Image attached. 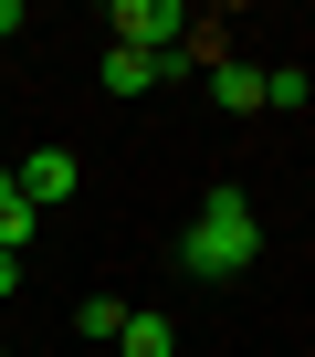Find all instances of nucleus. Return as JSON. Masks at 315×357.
<instances>
[{
  "label": "nucleus",
  "instance_id": "obj_7",
  "mask_svg": "<svg viewBox=\"0 0 315 357\" xmlns=\"http://www.w3.org/2000/svg\"><path fill=\"white\" fill-rule=\"evenodd\" d=\"M32 221H43V211H32V200H22V190H0V252H11V263H22V252H32Z\"/></svg>",
  "mask_w": 315,
  "mask_h": 357
},
{
  "label": "nucleus",
  "instance_id": "obj_9",
  "mask_svg": "<svg viewBox=\"0 0 315 357\" xmlns=\"http://www.w3.org/2000/svg\"><path fill=\"white\" fill-rule=\"evenodd\" d=\"M74 326H84V336H116V326H126V305H116V294H84V305H74Z\"/></svg>",
  "mask_w": 315,
  "mask_h": 357
},
{
  "label": "nucleus",
  "instance_id": "obj_8",
  "mask_svg": "<svg viewBox=\"0 0 315 357\" xmlns=\"http://www.w3.org/2000/svg\"><path fill=\"white\" fill-rule=\"evenodd\" d=\"M305 95H315V84H305V63H284V74H263V105H284V116H305Z\"/></svg>",
  "mask_w": 315,
  "mask_h": 357
},
{
  "label": "nucleus",
  "instance_id": "obj_10",
  "mask_svg": "<svg viewBox=\"0 0 315 357\" xmlns=\"http://www.w3.org/2000/svg\"><path fill=\"white\" fill-rule=\"evenodd\" d=\"M11 32H22V0H0V43H11Z\"/></svg>",
  "mask_w": 315,
  "mask_h": 357
},
{
  "label": "nucleus",
  "instance_id": "obj_5",
  "mask_svg": "<svg viewBox=\"0 0 315 357\" xmlns=\"http://www.w3.org/2000/svg\"><path fill=\"white\" fill-rule=\"evenodd\" d=\"M116 347H126V357H179V326H169V315H126Z\"/></svg>",
  "mask_w": 315,
  "mask_h": 357
},
{
  "label": "nucleus",
  "instance_id": "obj_3",
  "mask_svg": "<svg viewBox=\"0 0 315 357\" xmlns=\"http://www.w3.org/2000/svg\"><path fill=\"white\" fill-rule=\"evenodd\" d=\"M74 178H84V168H74V147H32V158L11 168V190L43 211V200H74Z\"/></svg>",
  "mask_w": 315,
  "mask_h": 357
},
{
  "label": "nucleus",
  "instance_id": "obj_12",
  "mask_svg": "<svg viewBox=\"0 0 315 357\" xmlns=\"http://www.w3.org/2000/svg\"><path fill=\"white\" fill-rule=\"evenodd\" d=\"M0 190H11V158H0Z\"/></svg>",
  "mask_w": 315,
  "mask_h": 357
},
{
  "label": "nucleus",
  "instance_id": "obj_1",
  "mask_svg": "<svg viewBox=\"0 0 315 357\" xmlns=\"http://www.w3.org/2000/svg\"><path fill=\"white\" fill-rule=\"evenodd\" d=\"M179 263H190L200 284H231V273H252V263H263V221H252V200H242V190H210V211L190 221Z\"/></svg>",
  "mask_w": 315,
  "mask_h": 357
},
{
  "label": "nucleus",
  "instance_id": "obj_11",
  "mask_svg": "<svg viewBox=\"0 0 315 357\" xmlns=\"http://www.w3.org/2000/svg\"><path fill=\"white\" fill-rule=\"evenodd\" d=\"M11 284H22V263H11V252H0V294H11Z\"/></svg>",
  "mask_w": 315,
  "mask_h": 357
},
{
  "label": "nucleus",
  "instance_id": "obj_13",
  "mask_svg": "<svg viewBox=\"0 0 315 357\" xmlns=\"http://www.w3.org/2000/svg\"><path fill=\"white\" fill-rule=\"evenodd\" d=\"M0 357H11V347H0Z\"/></svg>",
  "mask_w": 315,
  "mask_h": 357
},
{
  "label": "nucleus",
  "instance_id": "obj_4",
  "mask_svg": "<svg viewBox=\"0 0 315 357\" xmlns=\"http://www.w3.org/2000/svg\"><path fill=\"white\" fill-rule=\"evenodd\" d=\"M158 74H169V53H126V43H105V95H147Z\"/></svg>",
  "mask_w": 315,
  "mask_h": 357
},
{
  "label": "nucleus",
  "instance_id": "obj_6",
  "mask_svg": "<svg viewBox=\"0 0 315 357\" xmlns=\"http://www.w3.org/2000/svg\"><path fill=\"white\" fill-rule=\"evenodd\" d=\"M210 95H221L231 116H252V105H263V74H252V63H210Z\"/></svg>",
  "mask_w": 315,
  "mask_h": 357
},
{
  "label": "nucleus",
  "instance_id": "obj_2",
  "mask_svg": "<svg viewBox=\"0 0 315 357\" xmlns=\"http://www.w3.org/2000/svg\"><path fill=\"white\" fill-rule=\"evenodd\" d=\"M179 32H190L179 0H116V43L126 53H179Z\"/></svg>",
  "mask_w": 315,
  "mask_h": 357
}]
</instances>
